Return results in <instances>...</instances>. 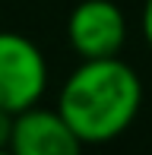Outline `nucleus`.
<instances>
[{"instance_id": "7", "label": "nucleus", "mask_w": 152, "mask_h": 155, "mask_svg": "<svg viewBox=\"0 0 152 155\" xmlns=\"http://www.w3.org/2000/svg\"><path fill=\"white\" fill-rule=\"evenodd\" d=\"M0 155H10V149H0Z\"/></svg>"}, {"instance_id": "1", "label": "nucleus", "mask_w": 152, "mask_h": 155, "mask_svg": "<svg viewBox=\"0 0 152 155\" xmlns=\"http://www.w3.org/2000/svg\"><path fill=\"white\" fill-rule=\"evenodd\" d=\"M143 104V82L121 57L82 60L67 76L57 95V111L82 146L117 139L136 120Z\"/></svg>"}, {"instance_id": "2", "label": "nucleus", "mask_w": 152, "mask_h": 155, "mask_svg": "<svg viewBox=\"0 0 152 155\" xmlns=\"http://www.w3.org/2000/svg\"><path fill=\"white\" fill-rule=\"evenodd\" d=\"M48 89V60L35 41L19 32H0V108L19 114L41 101Z\"/></svg>"}, {"instance_id": "5", "label": "nucleus", "mask_w": 152, "mask_h": 155, "mask_svg": "<svg viewBox=\"0 0 152 155\" xmlns=\"http://www.w3.org/2000/svg\"><path fill=\"white\" fill-rule=\"evenodd\" d=\"M13 117H16V114H10V111H3V108H0V149H6V146H10Z\"/></svg>"}, {"instance_id": "3", "label": "nucleus", "mask_w": 152, "mask_h": 155, "mask_svg": "<svg viewBox=\"0 0 152 155\" xmlns=\"http://www.w3.org/2000/svg\"><path fill=\"white\" fill-rule=\"evenodd\" d=\"M67 41L82 60L117 57L127 41L124 10L111 0H82L67 19Z\"/></svg>"}, {"instance_id": "4", "label": "nucleus", "mask_w": 152, "mask_h": 155, "mask_svg": "<svg viewBox=\"0 0 152 155\" xmlns=\"http://www.w3.org/2000/svg\"><path fill=\"white\" fill-rule=\"evenodd\" d=\"M6 149L10 155H82V143L57 108L32 104L13 117Z\"/></svg>"}, {"instance_id": "6", "label": "nucleus", "mask_w": 152, "mask_h": 155, "mask_svg": "<svg viewBox=\"0 0 152 155\" xmlns=\"http://www.w3.org/2000/svg\"><path fill=\"white\" fill-rule=\"evenodd\" d=\"M140 29H143V38H146V45L152 48V0L143 3V16H140Z\"/></svg>"}]
</instances>
